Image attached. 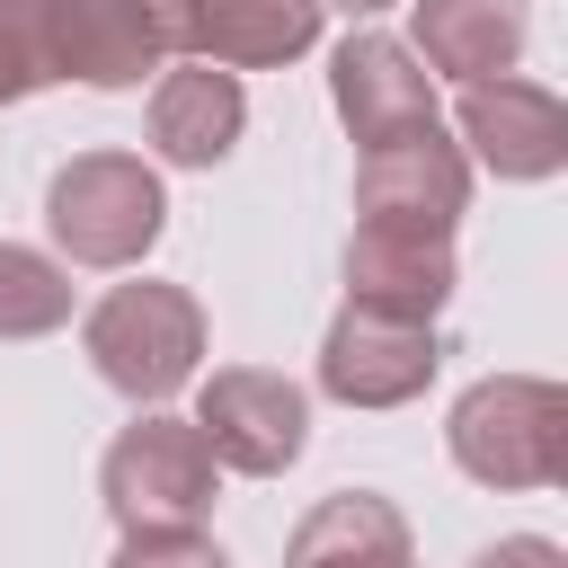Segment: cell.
Segmentation results:
<instances>
[{
    "label": "cell",
    "instance_id": "obj_1",
    "mask_svg": "<svg viewBox=\"0 0 568 568\" xmlns=\"http://www.w3.org/2000/svg\"><path fill=\"white\" fill-rule=\"evenodd\" d=\"M106 497L124 515V550H204L195 515L213 497V444L178 417H142L106 453Z\"/></svg>",
    "mask_w": 568,
    "mask_h": 568
},
{
    "label": "cell",
    "instance_id": "obj_2",
    "mask_svg": "<svg viewBox=\"0 0 568 568\" xmlns=\"http://www.w3.org/2000/svg\"><path fill=\"white\" fill-rule=\"evenodd\" d=\"M89 355L124 399H169L204 355V320L178 284H115L89 311Z\"/></svg>",
    "mask_w": 568,
    "mask_h": 568
},
{
    "label": "cell",
    "instance_id": "obj_3",
    "mask_svg": "<svg viewBox=\"0 0 568 568\" xmlns=\"http://www.w3.org/2000/svg\"><path fill=\"white\" fill-rule=\"evenodd\" d=\"M53 240L80 266H133L160 240V178L133 151H89L53 178Z\"/></svg>",
    "mask_w": 568,
    "mask_h": 568
},
{
    "label": "cell",
    "instance_id": "obj_4",
    "mask_svg": "<svg viewBox=\"0 0 568 568\" xmlns=\"http://www.w3.org/2000/svg\"><path fill=\"white\" fill-rule=\"evenodd\" d=\"M453 453L470 479H497V488L559 479V390L550 382H479L453 417Z\"/></svg>",
    "mask_w": 568,
    "mask_h": 568
},
{
    "label": "cell",
    "instance_id": "obj_5",
    "mask_svg": "<svg viewBox=\"0 0 568 568\" xmlns=\"http://www.w3.org/2000/svg\"><path fill=\"white\" fill-rule=\"evenodd\" d=\"M36 27H44V71L53 80H98V89H124L142 71H160L169 53V18L160 0H36Z\"/></svg>",
    "mask_w": 568,
    "mask_h": 568
},
{
    "label": "cell",
    "instance_id": "obj_6",
    "mask_svg": "<svg viewBox=\"0 0 568 568\" xmlns=\"http://www.w3.org/2000/svg\"><path fill=\"white\" fill-rule=\"evenodd\" d=\"M355 204L373 231H426L444 240L453 213H462V160L426 133H390V142H364V178H355Z\"/></svg>",
    "mask_w": 568,
    "mask_h": 568
},
{
    "label": "cell",
    "instance_id": "obj_7",
    "mask_svg": "<svg viewBox=\"0 0 568 568\" xmlns=\"http://www.w3.org/2000/svg\"><path fill=\"white\" fill-rule=\"evenodd\" d=\"M435 373V328L417 311H390V302H355L337 328H328V355H320V382L337 399H408L417 382Z\"/></svg>",
    "mask_w": 568,
    "mask_h": 568
},
{
    "label": "cell",
    "instance_id": "obj_8",
    "mask_svg": "<svg viewBox=\"0 0 568 568\" xmlns=\"http://www.w3.org/2000/svg\"><path fill=\"white\" fill-rule=\"evenodd\" d=\"M195 435H204L213 462H231V470H284V462L302 453V390H293L284 373H213Z\"/></svg>",
    "mask_w": 568,
    "mask_h": 568
},
{
    "label": "cell",
    "instance_id": "obj_9",
    "mask_svg": "<svg viewBox=\"0 0 568 568\" xmlns=\"http://www.w3.org/2000/svg\"><path fill=\"white\" fill-rule=\"evenodd\" d=\"M160 18H169V44H186L222 71L284 62L320 36V0H160Z\"/></svg>",
    "mask_w": 568,
    "mask_h": 568
},
{
    "label": "cell",
    "instance_id": "obj_10",
    "mask_svg": "<svg viewBox=\"0 0 568 568\" xmlns=\"http://www.w3.org/2000/svg\"><path fill=\"white\" fill-rule=\"evenodd\" d=\"M462 124H470V142H479V160H497L506 178H550L559 169V98L550 89H532V80H470L462 89Z\"/></svg>",
    "mask_w": 568,
    "mask_h": 568
},
{
    "label": "cell",
    "instance_id": "obj_11",
    "mask_svg": "<svg viewBox=\"0 0 568 568\" xmlns=\"http://www.w3.org/2000/svg\"><path fill=\"white\" fill-rule=\"evenodd\" d=\"M337 106H346L355 142H390V133L435 124V89H426V71H408V53L390 36H355L337 53Z\"/></svg>",
    "mask_w": 568,
    "mask_h": 568
},
{
    "label": "cell",
    "instance_id": "obj_12",
    "mask_svg": "<svg viewBox=\"0 0 568 568\" xmlns=\"http://www.w3.org/2000/svg\"><path fill=\"white\" fill-rule=\"evenodd\" d=\"M231 133H240V80H231L222 62H186V71H169V80L151 89V142H160L169 160L204 169V160L231 151Z\"/></svg>",
    "mask_w": 568,
    "mask_h": 568
},
{
    "label": "cell",
    "instance_id": "obj_13",
    "mask_svg": "<svg viewBox=\"0 0 568 568\" xmlns=\"http://www.w3.org/2000/svg\"><path fill=\"white\" fill-rule=\"evenodd\" d=\"M417 44L435 71H506L515 44H524V9L515 0H417Z\"/></svg>",
    "mask_w": 568,
    "mask_h": 568
},
{
    "label": "cell",
    "instance_id": "obj_14",
    "mask_svg": "<svg viewBox=\"0 0 568 568\" xmlns=\"http://www.w3.org/2000/svg\"><path fill=\"white\" fill-rule=\"evenodd\" d=\"M71 320V275L36 248H0V337H44Z\"/></svg>",
    "mask_w": 568,
    "mask_h": 568
},
{
    "label": "cell",
    "instance_id": "obj_15",
    "mask_svg": "<svg viewBox=\"0 0 568 568\" xmlns=\"http://www.w3.org/2000/svg\"><path fill=\"white\" fill-rule=\"evenodd\" d=\"M320 9H328V0H320ZM337 9H382V0H337Z\"/></svg>",
    "mask_w": 568,
    "mask_h": 568
}]
</instances>
